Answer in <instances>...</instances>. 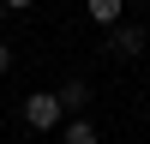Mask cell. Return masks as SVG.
<instances>
[{
  "label": "cell",
  "mask_w": 150,
  "mask_h": 144,
  "mask_svg": "<svg viewBox=\"0 0 150 144\" xmlns=\"http://www.w3.org/2000/svg\"><path fill=\"white\" fill-rule=\"evenodd\" d=\"M24 126H30V132H60V126H66L60 96L54 90H30V96H24Z\"/></svg>",
  "instance_id": "obj_1"
},
{
  "label": "cell",
  "mask_w": 150,
  "mask_h": 144,
  "mask_svg": "<svg viewBox=\"0 0 150 144\" xmlns=\"http://www.w3.org/2000/svg\"><path fill=\"white\" fill-rule=\"evenodd\" d=\"M108 48H114L120 60H138L144 48H150V36H144V24H126V18H120L114 30H108Z\"/></svg>",
  "instance_id": "obj_2"
},
{
  "label": "cell",
  "mask_w": 150,
  "mask_h": 144,
  "mask_svg": "<svg viewBox=\"0 0 150 144\" xmlns=\"http://www.w3.org/2000/svg\"><path fill=\"white\" fill-rule=\"evenodd\" d=\"M54 96H60V108H66V120H78L84 108H90V96H96V90H90L84 78H66V84H60Z\"/></svg>",
  "instance_id": "obj_3"
},
{
  "label": "cell",
  "mask_w": 150,
  "mask_h": 144,
  "mask_svg": "<svg viewBox=\"0 0 150 144\" xmlns=\"http://www.w3.org/2000/svg\"><path fill=\"white\" fill-rule=\"evenodd\" d=\"M60 144H102V132H96L90 114H78V120H66V126H60Z\"/></svg>",
  "instance_id": "obj_4"
},
{
  "label": "cell",
  "mask_w": 150,
  "mask_h": 144,
  "mask_svg": "<svg viewBox=\"0 0 150 144\" xmlns=\"http://www.w3.org/2000/svg\"><path fill=\"white\" fill-rule=\"evenodd\" d=\"M84 12H90V18L102 24V30H114V24L126 18V0H84Z\"/></svg>",
  "instance_id": "obj_5"
},
{
  "label": "cell",
  "mask_w": 150,
  "mask_h": 144,
  "mask_svg": "<svg viewBox=\"0 0 150 144\" xmlns=\"http://www.w3.org/2000/svg\"><path fill=\"white\" fill-rule=\"evenodd\" d=\"M12 72V42H0V78Z\"/></svg>",
  "instance_id": "obj_6"
},
{
  "label": "cell",
  "mask_w": 150,
  "mask_h": 144,
  "mask_svg": "<svg viewBox=\"0 0 150 144\" xmlns=\"http://www.w3.org/2000/svg\"><path fill=\"white\" fill-rule=\"evenodd\" d=\"M24 6H30V0H6V12H24Z\"/></svg>",
  "instance_id": "obj_7"
},
{
  "label": "cell",
  "mask_w": 150,
  "mask_h": 144,
  "mask_svg": "<svg viewBox=\"0 0 150 144\" xmlns=\"http://www.w3.org/2000/svg\"><path fill=\"white\" fill-rule=\"evenodd\" d=\"M0 24H6V0H0Z\"/></svg>",
  "instance_id": "obj_8"
}]
</instances>
